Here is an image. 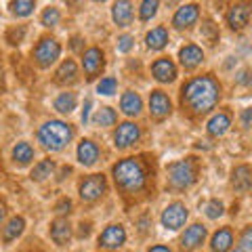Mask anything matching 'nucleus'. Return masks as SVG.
Masks as SVG:
<instances>
[{
  "label": "nucleus",
  "mask_w": 252,
  "mask_h": 252,
  "mask_svg": "<svg viewBox=\"0 0 252 252\" xmlns=\"http://www.w3.org/2000/svg\"><path fill=\"white\" fill-rule=\"evenodd\" d=\"M223 97V86L215 78V74H204L193 76L181 86L179 93V103L183 112L189 116H206L219 105Z\"/></svg>",
  "instance_id": "f257e3e1"
},
{
  "label": "nucleus",
  "mask_w": 252,
  "mask_h": 252,
  "mask_svg": "<svg viewBox=\"0 0 252 252\" xmlns=\"http://www.w3.org/2000/svg\"><path fill=\"white\" fill-rule=\"evenodd\" d=\"M112 179L124 198H135L147 191L149 166L143 158H122L112 166Z\"/></svg>",
  "instance_id": "f03ea898"
},
{
  "label": "nucleus",
  "mask_w": 252,
  "mask_h": 252,
  "mask_svg": "<svg viewBox=\"0 0 252 252\" xmlns=\"http://www.w3.org/2000/svg\"><path fill=\"white\" fill-rule=\"evenodd\" d=\"M74 137H76V128L69 122H63V120H46L36 130L38 143L49 154L63 152L74 141Z\"/></svg>",
  "instance_id": "7ed1b4c3"
},
{
  "label": "nucleus",
  "mask_w": 252,
  "mask_h": 252,
  "mask_svg": "<svg viewBox=\"0 0 252 252\" xmlns=\"http://www.w3.org/2000/svg\"><path fill=\"white\" fill-rule=\"evenodd\" d=\"M198 162L193 158H185V160H177L168 164L166 168V183L172 191H185V189L193 187L198 181Z\"/></svg>",
  "instance_id": "20e7f679"
},
{
  "label": "nucleus",
  "mask_w": 252,
  "mask_h": 252,
  "mask_svg": "<svg viewBox=\"0 0 252 252\" xmlns=\"http://www.w3.org/2000/svg\"><path fill=\"white\" fill-rule=\"evenodd\" d=\"M59 57H61V44L53 36H42L32 49V59L40 69H49L53 63H57Z\"/></svg>",
  "instance_id": "39448f33"
},
{
  "label": "nucleus",
  "mask_w": 252,
  "mask_h": 252,
  "mask_svg": "<svg viewBox=\"0 0 252 252\" xmlns=\"http://www.w3.org/2000/svg\"><path fill=\"white\" fill-rule=\"evenodd\" d=\"M78 193H80V200L86 204H93L101 200L107 193V179L105 175H89L80 181L78 185Z\"/></svg>",
  "instance_id": "423d86ee"
},
{
  "label": "nucleus",
  "mask_w": 252,
  "mask_h": 252,
  "mask_svg": "<svg viewBox=\"0 0 252 252\" xmlns=\"http://www.w3.org/2000/svg\"><path fill=\"white\" fill-rule=\"evenodd\" d=\"M189 219V210L183 202H170L166 208L162 210V217H160V223L166 231H179L181 227L187 223Z\"/></svg>",
  "instance_id": "0eeeda50"
},
{
  "label": "nucleus",
  "mask_w": 252,
  "mask_h": 252,
  "mask_svg": "<svg viewBox=\"0 0 252 252\" xmlns=\"http://www.w3.org/2000/svg\"><path fill=\"white\" fill-rule=\"evenodd\" d=\"M141 137H143V130H141L139 124H135V122H122V124H118V128L114 132V145H116V149L124 152V149L135 147L141 141Z\"/></svg>",
  "instance_id": "6e6552de"
},
{
  "label": "nucleus",
  "mask_w": 252,
  "mask_h": 252,
  "mask_svg": "<svg viewBox=\"0 0 252 252\" xmlns=\"http://www.w3.org/2000/svg\"><path fill=\"white\" fill-rule=\"evenodd\" d=\"M105 67V55L99 46H91L86 49L82 55V69H84V76L86 80H94L97 76H101Z\"/></svg>",
  "instance_id": "1a4fd4ad"
},
{
  "label": "nucleus",
  "mask_w": 252,
  "mask_h": 252,
  "mask_svg": "<svg viewBox=\"0 0 252 252\" xmlns=\"http://www.w3.org/2000/svg\"><path fill=\"white\" fill-rule=\"evenodd\" d=\"M250 15H252V4L250 2H235V4L229 6V11H227L225 21H227V26H229V30L240 32V30H244L248 26Z\"/></svg>",
  "instance_id": "9d476101"
},
{
  "label": "nucleus",
  "mask_w": 252,
  "mask_h": 252,
  "mask_svg": "<svg viewBox=\"0 0 252 252\" xmlns=\"http://www.w3.org/2000/svg\"><path fill=\"white\" fill-rule=\"evenodd\" d=\"M208 238V229L204 227L202 223H193V225H189L185 233L181 235V240H179V246L181 250H185V252H191V250H198L204 242H206Z\"/></svg>",
  "instance_id": "9b49d317"
},
{
  "label": "nucleus",
  "mask_w": 252,
  "mask_h": 252,
  "mask_svg": "<svg viewBox=\"0 0 252 252\" xmlns=\"http://www.w3.org/2000/svg\"><path fill=\"white\" fill-rule=\"evenodd\" d=\"M124 244H126V229L118 223L107 225L99 235V248H103V250H118Z\"/></svg>",
  "instance_id": "f8f14e48"
},
{
  "label": "nucleus",
  "mask_w": 252,
  "mask_h": 252,
  "mask_svg": "<svg viewBox=\"0 0 252 252\" xmlns=\"http://www.w3.org/2000/svg\"><path fill=\"white\" fill-rule=\"evenodd\" d=\"M172 112V101L162 89H156L149 93V114L154 120H164Z\"/></svg>",
  "instance_id": "ddd939ff"
},
{
  "label": "nucleus",
  "mask_w": 252,
  "mask_h": 252,
  "mask_svg": "<svg viewBox=\"0 0 252 252\" xmlns=\"http://www.w3.org/2000/svg\"><path fill=\"white\" fill-rule=\"evenodd\" d=\"M200 19V6L195 2H189L179 6L177 13L172 15V28L175 30H189L191 26H195Z\"/></svg>",
  "instance_id": "4468645a"
},
{
  "label": "nucleus",
  "mask_w": 252,
  "mask_h": 252,
  "mask_svg": "<svg viewBox=\"0 0 252 252\" xmlns=\"http://www.w3.org/2000/svg\"><path fill=\"white\" fill-rule=\"evenodd\" d=\"M152 76L158 82L162 84H170L177 80V65L170 57H160L152 63Z\"/></svg>",
  "instance_id": "2eb2a0df"
},
{
  "label": "nucleus",
  "mask_w": 252,
  "mask_h": 252,
  "mask_svg": "<svg viewBox=\"0 0 252 252\" xmlns=\"http://www.w3.org/2000/svg\"><path fill=\"white\" fill-rule=\"evenodd\" d=\"M76 158L82 166H94L101 158V149L99 145L94 143L93 139H82L78 143V149H76Z\"/></svg>",
  "instance_id": "dca6fc26"
},
{
  "label": "nucleus",
  "mask_w": 252,
  "mask_h": 252,
  "mask_svg": "<svg viewBox=\"0 0 252 252\" xmlns=\"http://www.w3.org/2000/svg\"><path fill=\"white\" fill-rule=\"evenodd\" d=\"M179 61L181 65H183L187 72H191V69H195L198 65H202L204 63V51L200 49L198 44H185L179 49Z\"/></svg>",
  "instance_id": "f3484780"
},
{
  "label": "nucleus",
  "mask_w": 252,
  "mask_h": 252,
  "mask_svg": "<svg viewBox=\"0 0 252 252\" xmlns=\"http://www.w3.org/2000/svg\"><path fill=\"white\" fill-rule=\"evenodd\" d=\"M120 112L128 118H137L143 114V99L135 91H126L120 97Z\"/></svg>",
  "instance_id": "a211bd4d"
},
{
  "label": "nucleus",
  "mask_w": 252,
  "mask_h": 252,
  "mask_svg": "<svg viewBox=\"0 0 252 252\" xmlns=\"http://www.w3.org/2000/svg\"><path fill=\"white\" fill-rule=\"evenodd\" d=\"M55 82L59 86H72L78 82V65L74 59H65L61 61V65L55 72Z\"/></svg>",
  "instance_id": "6ab92c4d"
},
{
  "label": "nucleus",
  "mask_w": 252,
  "mask_h": 252,
  "mask_svg": "<svg viewBox=\"0 0 252 252\" xmlns=\"http://www.w3.org/2000/svg\"><path fill=\"white\" fill-rule=\"evenodd\" d=\"M235 244V235L231 231V227H220L219 231L210 238V250L212 252H229Z\"/></svg>",
  "instance_id": "aec40b11"
},
{
  "label": "nucleus",
  "mask_w": 252,
  "mask_h": 252,
  "mask_svg": "<svg viewBox=\"0 0 252 252\" xmlns=\"http://www.w3.org/2000/svg\"><path fill=\"white\" fill-rule=\"evenodd\" d=\"M51 240L57 244V246H65V244L69 242V238H72V223H69L67 219H55L51 223Z\"/></svg>",
  "instance_id": "412c9836"
},
{
  "label": "nucleus",
  "mask_w": 252,
  "mask_h": 252,
  "mask_svg": "<svg viewBox=\"0 0 252 252\" xmlns=\"http://www.w3.org/2000/svg\"><path fill=\"white\" fill-rule=\"evenodd\" d=\"M231 187L240 193L248 191L252 187V168L248 164H240V166H235L231 170Z\"/></svg>",
  "instance_id": "4be33fe9"
},
{
  "label": "nucleus",
  "mask_w": 252,
  "mask_h": 252,
  "mask_svg": "<svg viewBox=\"0 0 252 252\" xmlns=\"http://www.w3.org/2000/svg\"><path fill=\"white\" fill-rule=\"evenodd\" d=\"M229 126H231V116L227 114V112H219V114H215V116H212L210 120H208L206 130H208V135H210V137L219 139V137L227 135Z\"/></svg>",
  "instance_id": "5701e85b"
},
{
  "label": "nucleus",
  "mask_w": 252,
  "mask_h": 252,
  "mask_svg": "<svg viewBox=\"0 0 252 252\" xmlns=\"http://www.w3.org/2000/svg\"><path fill=\"white\" fill-rule=\"evenodd\" d=\"M132 15H135V9H132V2H114L112 4V19L118 28H126L130 26Z\"/></svg>",
  "instance_id": "b1692460"
},
{
  "label": "nucleus",
  "mask_w": 252,
  "mask_h": 252,
  "mask_svg": "<svg viewBox=\"0 0 252 252\" xmlns=\"http://www.w3.org/2000/svg\"><path fill=\"white\" fill-rule=\"evenodd\" d=\"M168 40H170V36H168L166 26H156L154 30H149L145 36V44H147V49H152V51H162L164 46L168 44Z\"/></svg>",
  "instance_id": "393cba45"
},
{
  "label": "nucleus",
  "mask_w": 252,
  "mask_h": 252,
  "mask_svg": "<svg viewBox=\"0 0 252 252\" xmlns=\"http://www.w3.org/2000/svg\"><path fill=\"white\" fill-rule=\"evenodd\" d=\"M11 158L17 166H28V164H32V160L36 158V149L32 147L28 141H19V143L13 147Z\"/></svg>",
  "instance_id": "a878e982"
},
{
  "label": "nucleus",
  "mask_w": 252,
  "mask_h": 252,
  "mask_svg": "<svg viewBox=\"0 0 252 252\" xmlns=\"http://www.w3.org/2000/svg\"><path fill=\"white\" fill-rule=\"evenodd\" d=\"M23 229H26V219L23 217H13L4 223L2 227V242L4 244H11L13 240H17L19 235L23 233Z\"/></svg>",
  "instance_id": "bb28decb"
},
{
  "label": "nucleus",
  "mask_w": 252,
  "mask_h": 252,
  "mask_svg": "<svg viewBox=\"0 0 252 252\" xmlns=\"http://www.w3.org/2000/svg\"><path fill=\"white\" fill-rule=\"evenodd\" d=\"M76 105H78V97H76V93H72V91H65V93L57 94L55 101H53V107L63 116L72 114L76 109Z\"/></svg>",
  "instance_id": "cd10ccee"
},
{
  "label": "nucleus",
  "mask_w": 252,
  "mask_h": 252,
  "mask_svg": "<svg viewBox=\"0 0 252 252\" xmlns=\"http://www.w3.org/2000/svg\"><path fill=\"white\" fill-rule=\"evenodd\" d=\"M55 168H57V164H55V160H51V158H46V160H40L34 166V170H32L30 179L36 181V183H42V181L51 179L55 175Z\"/></svg>",
  "instance_id": "c85d7f7f"
},
{
  "label": "nucleus",
  "mask_w": 252,
  "mask_h": 252,
  "mask_svg": "<svg viewBox=\"0 0 252 252\" xmlns=\"http://www.w3.org/2000/svg\"><path fill=\"white\" fill-rule=\"evenodd\" d=\"M93 122L97 124V126H101V128H109V126H114L118 122V114H116V109L105 105V107H101V109L94 112Z\"/></svg>",
  "instance_id": "c756f323"
},
{
  "label": "nucleus",
  "mask_w": 252,
  "mask_h": 252,
  "mask_svg": "<svg viewBox=\"0 0 252 252\" xmlns=\"http://www.w3.org/2000/svg\"><path fill=\"white\" fill-rule=\"evenodd\" d=\"M40 21H42L44 28H57L59 21H61V11L57 6H46L40 15Z\"/></svg>",
  "instance_id": "7c9ffc66"
},
{
  "label": "nucleus",
  "mask_w": 252,
  "mask_h": 252,
  "mask_svg": "<svg viewBox=\"0 0 252 252\" xmlns=\"http://www.w3.org/2000/svg\"><path fill=\"white\" fill-rule=\"evenodd\" d=\"M204 215H206L210 220H217L219 217H223L225 215V204L217 200V198H212L206 202V206H204Z\"/></svg>",
  "instance_id": "2f4dec72"
},
{
  "label": "nucleus",
  "mask_w": 252,
  "mask_h": 252,
  "mask_svg": "<svg viewBox=\"0 0 252 252\" xmlns=\"http://www.w3.org/2000/svg\"><path fill=\"white\" fill-rule=\"evenodd\" d=\"M11 11L17 15V17H28V15L34 13L36 9V2L34 0H17V2H11Z\"/></svg>",
  "instance_id": "473e14b6"
},
{
  "label": "nucleus",
  "mask_w": 252,
  "mask_h": 252,
  "mask_svg": "<svg viewBox=\"0 0 252 252\" xmlns=\"http://www.w3.org/2000/svg\"><path fill=\"white\" fill-rule=\"evenodd\" d=\"M158 6H160V2H156V0H143V2L139 4V19L149 21L152 17H156Z\"/></svg>",
  "instance_id": "72a5a7b5"
},
{
  "label": "nucleus",
  "mask_w": 252,
  "mask_h": 252,
  "mask_svg": "<svg viewBox=\"0 0 252 252\" xmlns=\"http://www.w3.org/2000/svg\"><path fill=\"white\" fill-rule=\"evenodd\" d=\"M116 91H118V80L114 76H105V78H101V80L97 82V93L99 94L109 97V94H114Z\"/></svg>",
  "instance_id": "f704fd0d"
},
{
  "label": "nucleus",
  "mask_w": 252,
  "mask_h": 252,
  "mask_svg": "<svg viewBox=\"0 0 252 252\" xmlns=\"http://www.w3.org/2000/svg\"><path fill=\"white\" fill-rule=\"evenodd\" d=\"M202 36L204 38H208V42L210 44H215L217 40H219V30H217V26L212 21H206V26H202Z\"/></svg>",
  "instance_id": "c9c22d12"
},
{
  "label": "nucleus",
  "mask_w": 252,
  "mask_h": 252,
  "mask_svg": "<svg viewBox=\"0 0 252 252\" xmlns=\"http://www.w3.org/2000/svg\"><path fill=\"white\" fill-rule=\"evenodd\" d=\"M132 46H135V38H132L130 34L118 36V51H120V53H128Z\"/></svg>",
  "instance_id": "e433bc0d"
},
{
  "label": "nucleus",
  "mask_w": 252,
  "mask_h": 252,
  "mask_svg": "<svg viewBox=\"0 0 252 252\" xmlns=\"http://www.w3.org/2000/svg\"><path fill=\"white\" fill-rule=\"evenodd\" d=\"M238 246H242V248H246L248 252H252V225H248L246 229L242 231V235H240V244Z\"/></svg>",
  "instance_id": "4c0bfd02"
},
{
  "label": "nucleus",
  "mask_w": 252,
  "mask_h": 252,
  "mask_svg": "<svg viewBox=\"0 0 252 252\" xmlns=\"http://www.w3.org/2000/svg\"><path fill=\"white\" fill-rule=\"evenodd\" d=\"M26 36V26H21V30H9L6 32V42L9 44H19L21 42V38Z\"/></svg>",
  "instance_id": "58836bf2"
},
{
  "label": "nucleus",
  "mask_w": 252,
  "mask_h": 252,
  "mask_svg": "<svg viewBox=\"0 0 252 252\" xmlns=\"http://www.w3.org/2000/svg\"><path fill=\"white\" fill-rule=\"evenodd\" d=\"M55 212H57V215H69V212H72V200L61 198L57 204H55Z\"/></svg>",
  "instance_id": "ea45409f"
},
{
  "label": "nucleus",
  "mask_w": 252,
  "mask_h": 252,
  "mask_svg": "<svg viewBox=\"0 0 252 252\" xmlns=\"http://www.w3.org/2000/svg\"><path fill=\"white\" fill-rule=\"evenodd\" d=\"M91 107H93V101H91V99H86V101H84V107H82V124H89Z\"/></svg>",
  "instance_id": "a19ab883"
},
{
  "label": "nucleus",
  "mask_w": 252,
  "mask_h": 252,
  "mask_svg": "<svg viewBox=\"0 0 252 252\" xmlns=\"http://www.w3.org/2000/svg\"><path fill=\"white\" fill-rule=\"evenodd\" d=\"M235 82H238V84H252V76H250V72H246V69H244V72H240L238 78H235Z\"/></svg>",
  "instance_id": "79ce46f5"
},
{
  "label": "nucleus",
  "mask_w": 252,
  "mask_h": 252,
  "mask_svg": "<svg viewBox=\"0 0 252 252\" xmlns=\"http://www.w3.org/2000/svg\"><path fill=\"white\" fill-rule=\"evenodd\" d=\"M250 120H252V109H244L242 112V126L244 128H248L250 126Z\"/></svg>",
  "instance_id": "37998d69"
},
{
  "label": "nucleus",
  "mask_w": 252,
  "mask_h": 252,
  "mask_svg": "<svg viewBox=\"0 0 252 252\" xmlns=\"http://www.w3.org/2000/svg\"><path fill=\"white\" fill-rule=\"evenodd\" d=\"M147 252H172V248L164 246V244H156V246H149Z\"/></svg>",
  "instance_id": "c03bdc74"
},
{
  "label": "nucleus",
  "mask_w": 252,
  "mask_h": 252,
  "mask_svg": "<svg viewBox=\"0 0 252 252\" xmlns=\"http://www.w3.org/2000/svg\"><path fill=\"white\" fill-rule=\"evenodd\" d=\"M89 233H91V225L89 223H80V233L78 235H80V238H86Z\"/></svg>",
  "instance_id": "a18cd8bd"
},
{
  "label": "nucleus",
  "mask_w": 252,
  "mask_h": 252,
  "mask_svg": "<svg viewBox=\"0 0 252 252\" xmlns=\"http://www.w3.org/2000/svg\"><path fill=\"white\" fill-rule=\"evenodd\" d=\"M67 175H72V168H69V166H63V168H61V172H59V177H57V181L61 183V181L65 179Z\"/></svg>",
  "instance_id": "49530a36"
},
{
  "label": "nucleus",
  "mask_w": 252,
  "mask_h": 252,
  "mask_svg": "<svg viewBox=\"0 0 252 252\" xmlns=\"http://www.w3.org/2000/svg\"><path fill=\"white\" fill-rule=\"evenodd\" d=\"M80 46H82V38H80V36H74V38H72V49L78 51Z\"/></svg>",
  "instance_id": "de8ad7c7"
},
{
  "label": "nucleus",
  "mask_w": 252,
  "mask_h": 252,
  "mask_svg": "<svg viewBox=\"0 0 252 252\" xmlns=\"http://www.w3.org/2000/svg\"><path fill=\"white\" fill-rule=\"evenodd\" d=\"M233 252H248V250H246V248H242V246H238V248H235Z\"/></svg>",
  "instance_id": "09e8293b"
}]
</instances>
